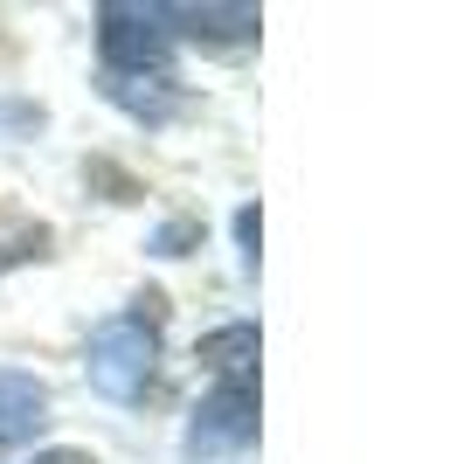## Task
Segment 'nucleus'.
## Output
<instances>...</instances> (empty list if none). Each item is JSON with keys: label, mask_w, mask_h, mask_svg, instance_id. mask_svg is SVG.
Listing matches in <instances>:
<instances>
[{"label": "nucleus", "mask_w": 457, "mask_h": 464, "mask_svg": "<svg viewBox=\"0 0 457 464\" xmlns=\"http://www.w3.org/2000/svg\"><path fill=\"white\" fill-rule=\"evenodd\" d=\"M42 423H49V395H42V382H35V374H21V368H0V450L28 444Z\"/></svg>", "instance_id": "4"}, {"label": "nucleus", "mask_w": 457, "mask_h": 464, "mask_svg": "<svg viewBox=\"0 0 457 464\" xmlns=\"http://www.w3.org/2000/svg\"><path fill=\"white\" fill-rule=\"evenodd\" d=\"M160 21H188V35H209V42L257 35V7H160Z\"/></svg>", "instance_id": "6"}, {"label": "nucleus", "mask_w": 457, "mask_h": 464, "mask_svg": "<svg viewBox=\"0 0 457 464\" xmlns=\"http://www.w3.org/2000/svg\"><path fill=\"white\" fill-rule=\"evenodd\" d=\"M249 437H257V395H249V388H215L209 402L194 409V423H188V450L194 458L243 450Z\"/></svg>", "instance_id": "3"}, {"label": "nucleus", "mask_w": 457, "mask_h": 464, "mask_svg": "<svg viewBox=\"0 0 457 464\" xmlns=\"http://www.w3.org/2000/svg\"><path fill=\"white\" fill-rule=\"evenodd\" d=\"M35 464H91V458H83V450H42Z\"/></svg>", "instance_id": "7"}, {"label": "nucleus", "mask_w": 457, "mask_h": 464, "mask_svg": "<svg viewBox=\"0 0 457 464\" xmlns=\"http://www.w3.org/2000/svg\"><path fill=\"white\" fill-rule=\"evenodd\" d=\"M104 63L112 77H167V28H160V7H104Z\"/></svg>", "instance_id": "2"}, {"label": "nucleus", "mask_w": 457, "mask_h": 464, "mask_svg": "<svg viewBox=\"0 0 457 464\" xmlns=\"http://www.w3.org/2000/svg\"><path fill=\"white\" fill-rule=\"evenodd\" d=\"M201 361L222 374V388H249V374H257V326L209 333V340H201Z\"/></svg>", "instance_id": "5"}, {"label": "nucleus", "mask_w": 457, "mask_h": 464, "mask_svg": "<svg viewBox=\"0 0 457 464\" xmlns=\"http://www.w3.org/2000/svg\"><path fill=\"white\" fill-rule=\"evenodd\" d=\"M152 361H160V333H152L146 312L104 319V326L91 333V382H97V395H112V402H139V395H146Z\"/></svg>", "instance_id": "1"}]
</instances>
